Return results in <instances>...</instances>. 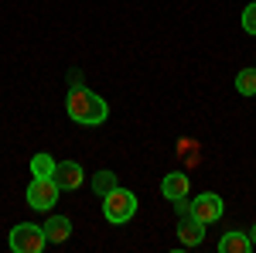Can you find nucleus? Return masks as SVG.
<instances>
[{"label":"nucleus","instance_id":"6","mask_svg":"<svg viewBox=\"0 0 256 253\" xmlns=\"http://www.w3.org/2000/svg\"><path fill=\"white\" fill-rule=\"evenodd\" d=\"M55 181H58V188L62 192H76L82 181H86V175H82V164L79 161H58L55 164Z\"/></svg>","mask_w":256,"mask_h":253},{"label":"nucleus","instance_id":"2","mask_svg":"<svg viewBox=\"0 0 256 253\" xmlns=\"http://www.w3.org/2000/svg\"><path fill=\"white\" fill-rule=\"evenodd\" d=\"M134 212H137V195L130 192V188H120V185H116L110 195H102V215H106L113 226L130 222Z\"/></svg>","mask_w":256,"mask_h":253},{"label":"nucleus","instance_id":"5","mask_svg":"<svg viewBox=\"0 0 256 253\" xmlns=\"http://www.w3.org/2000/svg\"><path fill=\"white\" fill-rule=\"evenodd\" d=\"M222 209H226V202L218 198L216 192H202L198 198H192V215H195L198 222H218L222 219Z\"/></svg>","mask_w":256,"mask_h":253},{"label":"nucleus","instance_id":"12","mask_svg":"<svg viewBox=\"0 0 256 253\" xmlns=\"http://www.w3.org/2000/svg\"><path fill=\"white\" fill-rule=\"evenodd\" d=\"M55 164H58V161H55L52 154H34V157H31V175H34V178L55 175Z\"/></svg>","mask_w":256,"mask_h":253},{"label":"nucleus","instance_id":"14","mask_svg":"<svg viewBox=\"0 0 256 253\" xmlns=\"http://www.w3.org/2000/svg\"><path fill=\"white\" fill-rule=\"evenodd\" d=\"M242 31H246V35H256V4H250V7L242 11Z\"/></svg>","mask_w":256,"mask_h":253},{"label":"nucleus","instance_id":"11","mask_svg":"<svg viewBox=\"0 0 256 253\" xmlns=\"http://www.w3.org/2000/svg\"><path fill=\"white\" fill-rule=\"evenodd\" d=\"M116 185H120V181H116V175H113L110 168H106V171H96V175H92V192H96V195H110L113 188H116Z\"/></svg>","mask_w":256,"mask_h":253},{"label":"nucleus","instance_id":"16","mask_svg":"<svg viewBox=\"0 0 256 253\" xmlns=\"http://www.w3.org/2000/svg\"><path fill=\"white\" fill-rule=\"evenodd\" d=\"M250 243H253V250H256V226L250 229Z\"/></svg>","mask_w":256,"mask_h":253},{"label":"nucleus","instance_id":"7","mask_svg":"<svg viewBox=\"0 0 256 253\" xmlns=\"http://www.w3.org/2000/svg\"><path fill=\"white\" fill-rule=\"evenodd\" d=\"M178 239H181V246H198V243L205 239V222H198L195 215H181V222H178Z\"/></svg>","mask_w":256,"mask_h":253},{"label":"nucleus","instance_id":"1","mask_svg":"<svg viewBox=\"0 0 256 253\" xmlns=\"http://www.w3.org/2000/svg\"><path fill=\"white\" fill-rule=\"evenodd\" d=\"M65 110H68V117L82 123V127H99L106 113H110V106H106V99L96 96L92 89H86V86H72L68 89V96H65Z\"/></svg>","mask_w":256,"mask_h":253},{"label":"nucleus","instance_id":"8","mask_svg":"<svg viewBox=\"0 0 256 253\" xmlns=\"http://www.w3.org/2000/svg\"><path fill=\"white\" fill-rule=\"evenodd\" d=\"M160 195H164L168 202H178V198H184V195H188V175H181V171H171V175H164V181H160Z\"/></svg>","mask_w":256,"mask_h":253},{"label":"nucleus","instance_id":"13","mask_svg":"<svg viewBox=\"0 0 256 253\" xmlns=\"http://www.w3.org/2000/svg\"><path fill=\"white\" fill-rule=\"evenodd\" d=\"M236 93L256 96V69H242V72L236 76Z\"/></svg>","mask_w":256,"mask_h":253},{"label":"nucleus","instance_id":"9","mask_svg":"<svg viewBox=\"0 0 256 253\" xmlns=\"http://www.w3.org/2000/svg\"><path fill=\"white\" fill-rule=\"evenodd\" d=\"M218 253H253V243H250V233H239V229H229V233L218 239Z\"/></svg>","mask_w":256,"mask_h":253},{"label":"nucleus","instance_id":"15","mask_svg":"<svg viewBox=\"0 0 256 253\" xmlns=\"http://www.w3.org/2000/svg\"><path fill=\"white\" fill-rule=\"evenodd\" d=\"M174 212H178V215H192V202H188V195L174 202Z\"/></svg>","mask_w":256,"mask_h":253},{"label":"nucleus","instance_id":"3","mask_svg":"<svg viewBox=\"0 0 256 253\" xmlns=\"http://www.w3.org/2000/svg\"><path fill=\"white\" fill-rule=\"evenodd\" d=\"M48 243L44 236V226H34V222H18L10 229V250L14 253H41Z\"/></svg>","mask_w":256,"mask_h":253},{"label":"nucleus","instance_id":"4","mask_svg":"<svg viewBox=\"0 0 256 253\" xmlns=\"http://www.w3.org/2000/svg\"><path fill=\"white\" fill-rule=\"evenodd\" d=\"M58 195H62L58 181H55L52 175H41V178H34V181L28 185V205H31L34 212H48V209L58 202Z\"/></svg>","mask_w":256,"mask_h":253},{"label":"nucleus","instance_id":"10","mask_svg":"<svg viewBox=\"0 0 256 253\" xmlns=\"http://www.w3.org/2000/svg\"><path fill=\"white\" fill-rule=\"evenodd\" d=\"M44 236H48V243H65V239L72 236V222H68L65 215H52V219L44 222Z\"/></svg>","mask_w":256,"mask_h":253}]
</instances>
